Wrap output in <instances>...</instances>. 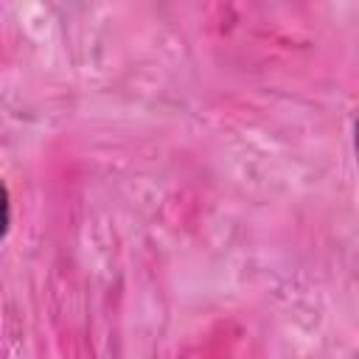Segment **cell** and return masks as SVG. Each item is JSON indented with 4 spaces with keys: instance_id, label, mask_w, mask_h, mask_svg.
<instances>
[{
    "instance_id": "cell-1",
    "label": "cell",
    "mask_w": 359,
    "mask_h": 359,
    "mask_svg": "<svg viewBox=\"0 0 359 359\" xmlns=\"http://www.w3.org/2000/svg\"><path fill=\"white\" fill-rule=\"evenodd\" d=\"M8 224H11V196H8V188L0 182V241L8 233Z\"/></svg>"
}]
</instances>
